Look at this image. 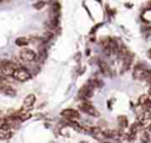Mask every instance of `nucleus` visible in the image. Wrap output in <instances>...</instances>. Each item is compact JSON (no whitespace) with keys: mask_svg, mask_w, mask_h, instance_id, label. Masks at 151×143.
<instances>
[{"mask_svg":"<svg viewBox=\"0 0 151 143\" xmlns=\"http://www.w3.org/2000/svg\"><path fill=\"white\" fill-rule=\"evenodd\" d=\"M78 108H79V110H81L83 112H85V113H87V115H90V116L99 117L98 110H97V109L91 104V102H88L87 99H83V100L79 103Z\"/></svg>","mask_w":151,"mask_h":143,"instance_id":"f257e3e1","label":"nucleus"},{"mask_svg":"<svg viewBox=\"0 0 151 143\" xmlns=\"http://www.w3.org/2000/svg\"><path fill=\"white\" fill-rule=\"evenodd\" d=\"M0 1H1V0H0Z\"/></svg>","mask_w":151,"mask_h":143,"instance_id":"a211bd4d","label":"nucleus"},{"mask_svg":"<svg viewBox=\"0 0 151 143\" xmlns=\"http://www.w3.org/2000/svg\"><path fill=\"white\" fill-rule=\"evenodd\" d=\"M146 71L147 69L142 64H136L134 69H133V78L137 79V80H145V77H146Z\"/></svg>","mask_w":151,"mask_h":143,"instance_id":"39448f33","label":"nucleus"},{"mask_svg":"<svg viewBox=\"0 0 151 143\" xmlns=\"http://www.w3.org/2000/svg\"><path fill=\"white\" fill-rule=\"evenodd\" d=\"M80 143H87V142H85V141H81V142H80Z\"/></svg>","mask_w":151,"mask_h":143,"instance_id":"dca6fc26","label":"nucleus"},{"mask_svg":"<svg viewBox=\"0 0 151 143\" xmlns=\"http://www.w3.org/2000/svg\"><path fill=\"white\" fill-rule=\"evenodd\" d=\"M45 5H46V2L44 1V0H40V1H38V2H35L34 5H33V7L35 8V9H41V8H44L45 7Z\"/></svg>","mask_w":151,"mask_h":143,"instance_id":"4468645a","label":"nucleus"},{"mask_svg":"<svg viewBox=\"0 0 151 143\" xmlns=\"http://www.w3.org/2000/svg\"><path fill=\"white\" fill-rule=\"evenodd\" d=\"M122 61H123V69H122V72H125V71H127V70L131 67V65H132V61H133V54H132V53H129Z\"/></svg>","mask_w":151,"mask_h":143,"instance_id":"1a4fd4ad","label":"nucleus"},{"mask_svg":"<svg viewBox=\"0 0 151 143\" xmlns=\"http://www.w3.org/2000/svg\"><path fill=\"white\" fill-rule=\"evenodd\" d=\"M18 65H15L11 60H1L0 61V72L4 76H12L14 70L17 69Z\"/></svg>","mask_w":151,"mask_h":143,"instance_id":"7ed1b4c3","label":"nucleus"},{"mask_svg":"<svg viewBox=\"0 0 151 143\" xmlns=\"http://www.w3.org/2000/svg\"><path fill=\"white\" fill-rule=\"evenodd\" d=\"M12 77H13L15 80H18V82L24 83V82H27V80L31 78V73H29L28 70H26L25 67H22V66H17V69L14 70Z\"/></svg>","mask_w":151,"mask_h":143,"instance_id":"f03ea898","label":"nucleus"},{"mask_svg":"<svg viewBox=\"0 0 151 143\" xmlns=\"http://www.w3.org/2000/svg\"><path fill=\"white\" fill-rule=\"evenodd\" d=\"M61 116L67 121H78L80 118V113L74 109H65L61 111Z\"/></svg>","mask_w":151,"mask_h":143,"instance_id":"0eeeda50","label":"nucleus"},{"mask_svg":"<svg viewBox=\"0 0 151 143\" xmlns=\"http://www.w3.org/2000/svg\"><path fill=\"white\" fill-rule=\"evenodd\" d=\"M100 70H101V72L104 73V74H109L110 73V69H109V65L106 64V63H104V61H100Z\"/></svg>","mask_w":151,"mask_h":143,"instance_id":"ddd939ff","label":"nucleus"},{"mask_svg":"<svg viewBox=\"0 0 151 143\" xmlns=\"http://www.w3.org/2000/svg\"><path fill=\"white\" fill-rule=\"evenodd\" d=\"M117 121H118V125H119L122 129H125V128H127V126H129V119H127V117H126V116L120 115V116H118Z\"/></svg>","mask_w":151,"mask_h":143,"instance_id":"9d476101","label":"nucleus"},{"mask_svg":"<svg viewBox=\"0 0 151 143\" xmlns=\"http://www.w3.org/2000/svg\"><path fill=\"white\" fill-rule=\"evenodd\" d=\"M19 57L22 61H26V63H31V61H34L37 59L35 52L31 48H22L19 53Z\"/></svg>","mask_w":151,"mask_h":143,"instance_id":"20e7f679","label":"nucleus"},{"mask_svg":"<svg viewBox=\"0 0 151 143\" xmlns=\"http://www.w3.org/2000/svg\"><path fill=\"white\" fill-rule=\"evenodd\" d=\"M34 103H35V96H34L33 93H29V95H27V96L24 98L22 108H21V109H24V110H26V111H29V110H32V108L34 106Z\"/></svg>","mask_w":151,"mask_h":143,"instance_id":"6e6552de","label":"nucleus"},{"mask_svg":"<svg viewBox=\"0 0 151 143\" xmlns=\"http://www.w3.org/2000/svg\"><path fill=\"white\" fill-rule=\"evenodd\" d=\"M140 141H142V143H149L150 142V136L146 132H143L142 136H140Z\"/></svg>","mask_w":151,"mask_h":143,"instance_id":"2eb2a0df","label":"nucleus"},{"mask_svg":"<svg viewBox=\"0 0 151 143\" xmlns=\"http://www.w3.org/2000/svg\"><path fill=\"white\" fill-rule=\"evenodd\" d=\"M15 44L18 46H26L28 44V39L27 38H24V37H20V38H18L15 40Z\"/></svg>","mask_w":151,"mask_h":143,"instance_id":"f8f14e48","label":"nucleus"},{"mask_svg":"<svg viewBox=\"0 0 151 143\" xmlns=\"http://www.w3.org/2000/svg\"><path fill=\"white\" fill-rule=\"evenodd\" d=\"M92 93H93V86H92L90 83H87V84H85V85L79 90L78 97L81 98V99H88V98L92 97Z\"/></svg>","mask_w":151,"mask_h":143,"instance_id":"423d86ee","label":"nucleus"},{"mask_svg":"<svg viewBox=\"0 0 151 143\" xmlns=\"http://www.w3.org/2000/svg\"><path fill=\"white\" fill-rule=\"evenodd\" d=\"M104 143H112V142H104Z\"/></svg>","mask_w":151,"mask_h":143,"instance_id":"f3484780","label":"nucleus"},{"mask_svg":"<svg viewBox=\"0 0 151 143\" xmlns=\"http://www.w3.org/2000/svg\"><path fill=\"white\" fill-rule=\"evenodd\" d=\"M12 131L11 130H5V129H0V139L1 141H5V139H8L12 137Z\"/></svg>","mask_w":151,"mask_h":143,"instance_id":"9b49d317","label":"nucleus"}]
</instances>
